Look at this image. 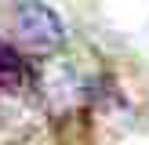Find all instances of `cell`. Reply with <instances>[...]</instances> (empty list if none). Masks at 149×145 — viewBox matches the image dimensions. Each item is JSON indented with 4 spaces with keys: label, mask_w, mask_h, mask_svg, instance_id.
<instances>
[{
    "label": "cell",
    "mask_w": 149,
    "mask_h": 145,
    "mask_svg": "<svg viewBox=\"0 0 149 145\" xmlns=\"http://www.w3.org/2000/svg\"><path fill=\"white\" fill-rule=\"evenodd\" d=\"M29 84H33V69H29V62L11 47V44L0 40V98H7V94H22Z\"/></svg>",
    "instance_id": "2"
},
{
    "label": "cell",
    "mask_w": 149,
    "mask_h": 145,
    "mask_svg": "<svg viewBox=\"0 0 149 145\" xmlns=\"http://www.w3.org/2000/svg\"><path fill=\"white\" fill-rule=\"evenodd\" d=\"M15 33L29 51H55L65 40L62 18L40 0H22L15 7Z\"/></svg>",
    "instance_id": "1"
}]
</instances>
